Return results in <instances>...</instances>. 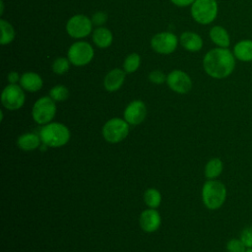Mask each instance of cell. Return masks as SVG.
Segmentation results:
<instances>
[{
	"instance_id": "6da1fadb",
	"label": "cell",
	"mask_w": 252,
	"mask_h": 252,
	"mask_svg": "<svg viewBox=\"0 0 252 252\" xmlns=\"http://www.w3.org/2000/svg\"><path fill=\"white\" fill-rule=\"evenodd\" d=\"M205 72L214 79L228 77L235 68V57L227 48L217 47L208 51L203 58Z\"/></svg>"
},
{
	"instance_id": "7a4b0ae2",
	"label": "cell",
	"mask_w": 252,
	"mask_h": 252,
	"mask_svg": "<svg viewBox=\"0 0 252 252\" xmlns=\"http://www.w3.org/2000/svg\"><path fill=\"white\" fill-rule=\"evenodd\" d=\"M39 137L42 144L48 148H60L70 140V131L67 126L59 122H50L39 130Z\"/></svg>"
},
{
	"instance_id": "3957f363",
	"label": "cell",
	"mask_w": 252,
	"mask_h": 252,
	"mask_svg": "<svg viewBox=\"0 0 252 252\" xmlns=\"http://www.w3.org/2000/svg\"><path fill=\"white\" fill-rule=\"evenodd\" d=\"M226 187L217 179H208L202 187V201L209 210H218L225 202Z\"/></svg>"
},
{
	"instance_id": "277c9868",
	"label": "cell",
	"mask_w": 252,
	"mask_h": 252,
	"mask_svg": "<svg viewBox=\"0 0 252 252\" xmlns=\"http://www.w3.org/2000/svg\"><path fill=\"white\" fill-rule=\"evenodd\" d=\"M191 16L198 24L209 25L218 16V3L216 0H195L191 5Z\"/></svg>"
},
{
	"instance_id": "5b68a950",
	"label": "cell",
	"mask_w": 252,
	"mask_h": 252,
	"mask_svg": "<svg viewBox=\"0 0 252 252\" xmlns=\"http://www.w3.org/2000/svg\"><path fill=\"white\" fill-rule=\"evenodd\" d=\"M101 133L106 142L116 144L128 136L129 124L125 119L114 117L104 123Z\"/></svg>"
},
{
	"instance_id": "8992f818",
	"label": "cell",
	"mask_w": 252,
	"mask_h": 252,
	"mask_svg": "<svg viewBox=\"0 0 252 252\" xmlns=\"http://www.w3.org/2000/svg\"><path fill=\"white\" fill-rule=\"evenodd\" d=\"M94 56L93 46L87 41H76L70 45L67 51V58L70 63L77 67L88 65Z\"/></svg>"
},
{
	"instance_id": "52a82bcc",
	"label": "cell",
	"mask_w": 252,
	"mask_h": 252,
	"mask_svg": "<svg viewBox=\"0 0 252 252\" xmlns=\"http://www.w3.org/2000/svg\"><path fill=\"white\" fill-rule=\"evenodd\" d=\"M56 114L55 101L50 96H42L38 98L32 109V119L40 125L50 123Z\"/></svg>"
},
{
	"instance_id": "ba28073f",
	"label": "cell",
	"mask_w": 252,
	"mask_h": 252,
	"mask_svg": "<svg viewBox=\"0 0 252 252\" xmlns=\"http://www.w3.org/2000/svg\"><path fill=\"white\" fill-rule=\"evenodd\" d=\"M92 20L83 14L72 16L66 23V32L73 38H84L93 32Z\"/></svg>"
},
{
	"instance_id": "9c48e42d",
	"label": "cell",
	"mask_w": 252,
	"mask_h": 252,
	"mask_svg": "<svg viewBox=\"0 0 252 252\" xmlns=\"http://www.w3.org/2000/svg\"><path fill=\"white\" fill-rule=\"evenodd\" d=\"M26 100L24 89L17 84H9L1 94V102L8 110L20 109Z\"/></svg>"
},
{
	"instance_id": "30bf717a",
	"label": "cell",
	"mask_w": 252,
	"mask_h": 252,
	"mask_svg": "<svg viewBox=\"0 0 252 252\" xmlns=\"http://www.w3.org/2000/svg\"><path fill=\"white\" fill-rule=\"evenodd\" d=\"M178 44L177 36L169 32H161L155 34L151 39L152 48L159 54L172 53Z\"/></svg>"
},
{
	"instance_id": "8fae6325",
	"label": "cell",
	"mask_w": 252,
	"mask_h": 252,
	"mask_svg": "<svg viewBox=\"0 0 252 252\" xmlns=\"http://www.w3.org/2000/svg\"><path fill=\"white\" fill-rule=\"evenodd\" d=\"M166 84L174 93L185 94L192 88V80L190 76L182 70H173L166 77Z\"/></svg>"
},
{
	"instance_id": "7c38bea8",
	"label": "cell",
	"mask_w": 252,
	"mask_h": 252,
	"mask_svg": "<svg viewBox=\"0 0 252 252\" xmlns=\"http://www.w3.org/2000/svg\"><path fill=\"white\" fill-rule=\"evenodd\" d=\"M147 116L146 104L139 99L131 101L124 109L123 117L129 125H139L144 122Z\"/></svg>"
},
{
	"instance_id": "4fadbf2b",
	"label": "cell",
	"mask_w": 252,
	"mask_h": 252,
	"mask_svg": "<svg viewBox=\"0 0 252 252\" xmlns=\"http://www.w3.org/2000/svg\"><path fill=\"white\" fill-rule=\"evenodd\" d=\"M139 223L141 228L145 232H155L159 228L161 224V218L159 213L156 209L149 208L141 213Z\"/></svg>"
},
{
	"instance_id": "5bb4252c",
	"label": "cell",
	"mask_w": 252,
	"mask_h": 252,
	"mask_svg": "<svg viewBox=\"0 0 252 252\" xmlns=\"http://www.w3.org/2000/svg\"><path fill=\"white\" fill-rule=\"evenodd\" d=\"M125 71L119 68H114L110 70L103 79V86L107 92L118 91L125 81Z\"/></svg>"
},
{
	"instance_id": "9a60e30c",
	"label": "cell",
	"mask_w": 252,
	"mask_h": 252,
	"mask_svg": "<svg viewBox=\"0 0 252 252\" xmlns=\"http://www.w3.org/2000/svg\"><path fill=\"white\" fill-rule=\"evenodd\" d=\"M20 86L27 92L35 93L43 86L42 78L35 72H26L21 75Z\"/></svg>"
},
{
	"instance_id": "2e32d148",
	"label": "cell",
	"mask_w": 252,
	"mask_h": 252,
	"mask_svg": "<svg viewBox=\"0 0 252 252\" xmlns=\"http://www.w3.org/2000/svg\"><path fill=\"white\" fill-rule=\"evenodd\" d=\"M180 43L182 47L190 52H196L202 49L203 47V39L202 37L194 32H189L186 31L181 33L180 35Z\"/></svg>"
},
{
	"instance_id": "e0dca14e",
	"label": "cell",
	"mask_w": 252,
	"mask_h": 252,
	"mask_svg": "<svg viewBox=\"0 0 252 252\" xmlns=\"http://www.w3.org/2000/svg\"><path fill=\"white\" fill-rule=\"evenodd\" d=\"M211 40L219 47L227 48L230 44V37L227 31L221 26H214L209 32Z\"/></svg>"
},
{
	"instance_id": "ac0fdd59",
	"label": "cell",
	"mask_w": 252,
	"mask_h": 252,
	"mask_svg": "<svg viewBox=\"0 0 252 252\" xmlns=\"http://www.w3.org/2000/svg\"><path fill=\"white\" fill-rule=\"evenodd\" d=\"M233 55L242 62L252 61V40L242 39L233 47Z\"/></svg>"
},
{
	"instance_id": "d6986e66",
	"label": "cell",
	"mask_w": 252,
	"mask_h": 252,
	"mask_svg": "<svg viewBox=\"0 0 252 252\" xmlns=\"http://www.w3.org/2000/svg\"><path fill=\"white\" fill-rule=\"evenodd\" d=\"M40 137L34 133H25L19 136L17 140V146L19 149L25 152L33 151L40 146Z\"/></svg>"
},
{
	"instance_id": "ffe728a7",
	"label": "cell",
	"mask_w": 252,
	"mask_h": 252,
	"mask_svg": "<svg viewBox=\"0 0 252 252\" xmlns=\"http://www.w3.org/2000/svg\"><path fill=\"white\" fill-rule=\"evenodd\" d=\"M113 40L112 32L104 27H98L93 32V41L99 48H107Z\"/></svg>"
},
{
	"instance_id": "44dd1931",
	"label": "cell",
	"mask_w": 252,
	"mask_h": 252,
	"mask_svg": "<svg viewBox=\"0 0 252 252\" xmlns=\"http://www.w3.org/2000/svg\"><path fill=\"white\" fill-rule=\"evenodd\" d=\"M223 169V163L220 158H213L205 165L204 173L207 179H216L220 175Z\"/></svg>"
},
{
	"instance_id": "7402d4cb",
	"label": "cell",
	"mask_w": 252,
	"mask_h": 252,
	"mask_svg": "<svg viewBox=\"0 0 252 252\" xmlns=\"http://www.w3.org/2000/svg\"><path fill=\"white\" fill-rule=\"evenodd\" d=\"M0 28H1V38H0L1 44L5 45V44L11 43L16 36V32L14 27L9 22L1 19Z\"/></svg>"
},
{
	"instance_id": "603a6c76",
	"label": "cell",
	"mask_w": 252,
	"mask_h": 252,
	"mask_svg": "<svg viewBox=\"0 0 252 252\" xmlns=\"http://www.w3.org/2000/svg\"><path fill=\"white\" fill-rule=\"evenodd\" d=\"M144 202L149 208H158L161 203L160 192L156 188H148L144 192Z\"/></svg>"
},
{
	"instance_id": "cb8c5ba5",
	"label": "cell",
	"mask_w": 252,
	"mask_h": 252,
	"mask_svg": "<svg viewBox=\"0 0 252 252\" xmlns=\"http://www.w3.org/2000/svg\"><path fill=\"white\" fill-rule=\"evenodd\" d=\"M141 64V57L138 53L129 54L123 62V70L126 74L134 73L138 70Z\"/></svg>"
},
{
	"instance_id": "d4e9b609",
	"label": "cell",
	"mask_w": 252,
	"mask_h": 252,
	"mask_svg": "<svg viewBox=\"0 0 252 252\" xmlns=\"http://www.w3.org/2000/svg\"><path fill=\"white\" fill-rule=\"evenodd\" d=\"M69 90L63 85H56L49 91V96L54 101H64L69 97Z\"/></svg>"
},
{
	"instance_id": "484cf974",
	"label": "cell",
	"mask_w": 252,
	"mask_h": 252,
	"mask_svg": "<svg viewBox=\"0 0 252 252\" xmlns=\"http://www.w3.org/2000/svg\"><path fill=\"white\" fill-rule=\"evenodd\" d=\"M70 61L65 57H58L52 63V71L57 75H63L68 72L70 68Z\"/></svg>"
},
{
	"instance_id": "4316f807",
	"label": "cell",
	"mask_w": 252,
	"mask_h": 252,
	"mask_svg": "<svg viewBox=\"0 0 252 252\" xmlns=\"http://www.w3.org/2000/svg\"><path fill=\"white\" fill-rule=\"evenodd\" d=\"M227 252H245L247 250L244 243L240 238H231L226 242Z\"/></svg>"
},
{
	"instance_id": "83f0119b",
	"label": "cell",
	"mask_w": 252,
	"mask_h": 252,
	"mask_svg": "<svg viewBox=\"0 0 252 252\" xmlns=\"http://www.w3.org/2000/svg\"><path fill=\"white\" fill-rule=\"evenodd\" d=\"M166 77L165 74L160 71V70H153L150 74H149V80L157 85H160L162 83H164L166 81Z\"/></svg>"
},
{
	"instance_id": "f1b7e54d",
	"label": "cell",
	"mask_w": 252,
	"mask_h": 252,
	"mask_svg": "<svg viewBox=\"0 0 252 252\" xmlns=\"http://www.w3.org/2000/svg\"><path fill=\"white\" fill-rule=\"evenodd\" d=\"M239 238L244 243L247 249L252 248V226H247L242 229Z\"/></svg>"
},
{
	"instance_id": "f546056e",
	"label": "cell",
	"mask_w": 252,
	"mask_h": 252,
	"mask_svg": "<svg viewBox=\"0 0 252 252\" xmlns=\"http://www.w3.org/2000/svg\"><path fill=\"white\" fill-rule=\"evenodd\" d=\"M93 25L97 26V27H102V25H104L107 21V14L105 12H96L94 14H93L92 18H91Z\"/></svg>"
},
{
	"instance_id": "4dcf8cb0",
	"label": "cell",
	"mask_w": 252,
	"mask_h": 252,
	"mask_svg": "<svg viewBox=\"0 0 252 252\" xmlns=\"http://www.w3.org/2000/svg\"><path fill=\"white\" fill-rule=\"evenodd\" d=\"M20 79H21V76L16 71L10 72L7 76V80L9 81L10 84H16L17 82H20Z\"/></svg>"
},
{
	"instance_id": "1f68e13d",
	"label": "cell",
	"mask_w": 252,
	"mask_h": 252,
	"mask_svg": "<svg viewBox=\"0 0 252 252\" xmlns=\"http://www.w3.org/2000/svg\"><path fill=\"white\" fill-rule=\"evenodd\" d=\"M170 1L178 7H187L189 5H192L195 0H170Z\"/></svg>"
},
{
	"instance_id": "d6a6232c",
	"label": "cell",
	"mask_w": 252,
	"mask_h": 252,
	"mask_svg": "<svg viewBox=\"0 0 252 252\" xmlns=\"http://www.w3.org/2000/svg\"><path fill=\"white\" fill-rule=\"evenodd\" d=\"M245 252H252V248H248Z\"/></svg>"
}]
</instances>
